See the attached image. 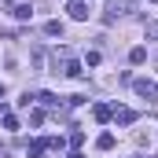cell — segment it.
Wrapping results in <instances>:
<instances>
[{"label":"cell","mask_w":158,"mask_h":158,"mask_svg":"<svg viewBox=\"0 0 158 158\" xmlns=\"http://www.w3.org/2000/svg\"><path fill=\"white\" fill-rule=\"evenodd\" d=\"M66 11H70V19L85 22V19H88V0H70V4H66Z\"/></svg>","instance_id":"obj_3"},{"label":"cell","mask_w":158,"mask_h":158,"mask_svg":"<svg viewBox=\"0 0 158 158\" xmlns=\"http://www.w3.org/2000/svg\"><path fill=\"white\" fill-rule=\"evenodd\" d=\"M70 158H85V155H81V151H70Z\"/></svg>","instance_id":"obj_15"},{"label":"cell","mask_w":158,"mask_h":158,"mask_svg":"<svg viewBox=\"0 0 158 158\" xmlns=\"http://www.w3.org/2000/svg\"><path fill=\"white\" fill-rule=\"evenodd\" d=\"M70 143H74V151L85 143V132H81V129H74V132H70Z\"/></svg>","instance_id":"obj_11"},{"label":"cell","mask_w":158,"mask_h":158,"mask_svg":"<svg viewBox=\"0 0 158 158\" xmlns=\"http://www.w3.org/2000/svg\"><path fill=\"white\" fill-rule=\"evenodd\" d=\"M37 99L44 103V107H59V96H55V92H40Z\"/></svg>","instance_id":"obj_10"},{"label":"cell","mask_w":158,"mask_h":158,"mask_svg":"<svg viewBox=\"0 0 158 158\" xmlns=\"http://www.w3.org/2000/svg\"><path fill=\"white\" fill-rule=\"evenodd\" d=\"M114 121H118V125H132V121H136V110H129V107H114Z\"/></svg>","instance_id":"obj_5"},{"label":"cell","mask_w":158,"mask_h":158,"mask_svg":"<svg viewBox=\"0 0 158 158\" xmlns=\"http://www.w3.org/2000/svg\"><path fill=\"white\" fill-rule=\"evenodd\" d=\"M96 147H99V151H110V147H114V132H103V136L96 140Z\"/></svg>","instance_id":"obj_9"},{"label":"cell","mask_w":158,"mask_h":158,"mask_svg":"<svg viewBox=\"0 0 158 158\" xmlns=\"http://www.w3.org/2000/svg\"><path fill=\"white\" fill-rule=\"evenodd\" d=\"M92 114H96V121H110V118H114V107H107V103H96V107H92Z\"/></svg>","instance_id":"obj_6"},{"label":"cell","mask_w":158,"mask_h":158,"mask_svg":"<svg viewBox=\"0 0 158 158\" xmlns=\"http://www.w3.org/2000/svg\"><path fill=\"white\" fill-rule=\"evenodd\" d=\"M151 4H158V0H151Z\"/></svg>","instance_id":"obj_17"},{"label":"cell","mask_w":158,"mask_h":158,"mask_svg":"<svg viewBox=\"0 0 158 158\" xmlns=\"http://www.w3.org/2000/svg\"><path fill=\"white\" fill-rule=\"evenodd\" d=\"M7 11H11L19 22H26V19L33 15V4H30V0H11V4H7Z\"/></svg>","instance_id":"obj_2"},{"label":"cell","mask_w":158,"mask_h":158,"mask_svg":"<svg viewBox=\"0 0 158 158\" xmlns=\"http://www.w3.org/2000/svg\"><path fill=\"white\" fill-rule=\"evenodd\" d=\"M4 129H11V132H15V129H19V118H15V114H4Z\"/></svg>","instance_id":"obj_13"},{"label":"cell","mask_w":158,"mask_h":158,"mask_svg":"<svg viewBox=\"0 0 158 158\" xmlns=\"http://www.w3.org/2000/svg\"><path fill=\"white\" fill-rule=\"evenodd\" d=\"M143 59H147V48H132V52H129V63H132V66H140Z\"/></svg>","instance_id":"obj_8"},{"label":"cell","mask_w":158,"mask_h":158,"mask_svg":"<svg viewBox=\"0 0 158 158\" xmlns=\"http://www.w3.org/2000/svg\"><path fill=\"white\" fill-rule=\"evenodd\" d=\"M0 99H4V85H0Z\"/></svg>","instance_id":"obj_16"},{"label":"cell","mask_w":158,"mask_h":158,"mask_svg":"<svg viewBox=\"0 0 158 158\" xmlns=\"http://www.w3.org/2000/svg\"><path fill=\"white\" fill-rule=\"evenodd\" d=\"M132 88H136V96L147 99V103H155V99H158V85H155V81H147V77H140V81L132 77Z\"/></svg>","instance_id":"obj_1"},{"label":"cell","mask_w":158,"mask_h":158,"mask_svg":"<svg viewBox=\"0 0 158 158\" xmlns=\"http://www.w3.org/2000/svg\"><path fill=\"white\" fill-rule=\"evenodd\" d=\"M44 33H48V37H63V22H59V19L44 22Z\"/></svg>","instance_id":"obj_7"},{"label":"cell","mask_w":158,"mask_h":158,"mask_svg":"<svg viewBox=\"0 0 158 158\" xmlns=\"http://www.w3.org/2000/svg\"><path fill=\"white\" fill-rule=\"evenodd\" d=\"M26 158H44V147H40V140L30 147V151H26Z\"/></svg>","instance_id":"obj_12"},{"label":"cell","mask_w":158,"mask_h":158,"mask_svg":"<svg viewBox=\"0 0 158 158\" xmlns=\"http://www.w3.org/2000/svg\"><path fill=\"white\" fill-rule=\"evenodd\" d=\"M63 74H66V77H81V74H85V70H81V63L74 59V52L66 55V63H63Z\"/></svg>","instance_id":"obj_4"},{"label":"cell","mask_w":158,"mask_h":158,"mask_svg":"<svg viewBox=\"0 0 158 158\" xmlns=\"http://www.w3.org/2000/svg\"><path fill=\"white\" fill-rule=\"evenodd\" d=\"M147 37L158 40V19H155V22H147Z\"/></svg>","instance_id":"obj_14"}]
</instances>
